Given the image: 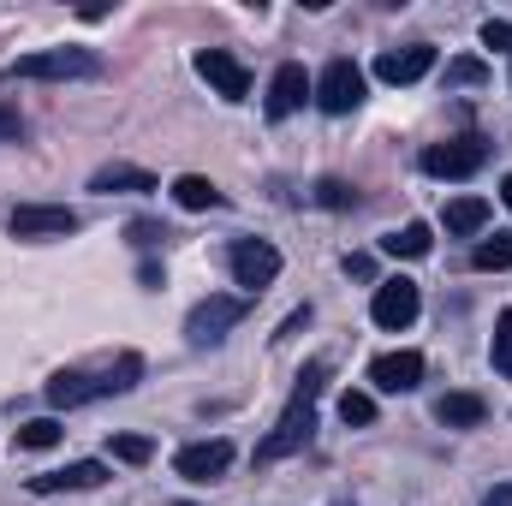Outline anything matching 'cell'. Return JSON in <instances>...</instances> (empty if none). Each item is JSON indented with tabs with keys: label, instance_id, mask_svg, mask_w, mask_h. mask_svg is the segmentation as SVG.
Here are the masks:
<instances>
[{
	"label": "cell",
	"instance_id": "15",
	"mask_svg": "<svg viewBox=\"0 0 512 506\" xmlns=\"http://www.w3.org/2000/svg\"><path fill=\"white\" fill-rule=\"evenodd\" d=\"M102 483H108V465H102V459H78V465H66V471L30 477V489H36V495H66V489H102Z\"/></svg>",
	"mask_w": 512,
	"mask_h": 506
},
{
	"label": "cell",
	"instance_id": "21",
	"mask_svg": "<svg viewBox=\"0 0 512 506\" xmlns=\"http://www.w3.org/2000/svg\"><path fill=\"white\" fill-rule=\"evenodd\" d=\"M66 441V429L54 423V417H30V423H18V447L24 453H48V447H60Z\"/></svg>",
	"mask_w": 512,
	"mask_h": 506
},
{
	"label": "cell",
	"instance_id": "14",
	"mask_svg": "<svg viewBox=\"0 0 512 506\" xmlns=\"http://www.w3.org/2000/svg\"><path fill=\"white\" fill-rule=\"evenodd\" d=\"M370 381H376L382 393H411V387L423 381V352H382V358L370 364Z\"/></svg>",
	"mask_w": 512,
	"mask_h": 506
},
{
	"label": "cell",
	"instance_id": "5",
	"mask_svg": "<svg viewBox=\"0 0 512 506\" xmlns=\"http://www.w3.org/2000/svg\"><path fill=\"white\" fill-rule=\"evenodd\" d=\"M364 102V72L352 60H328L322 78H316V108L322 114H352Z\"/></svg>",
	"mask_w": 512,
	"mask_h": 506
},
{
	"label": "cell",
	"instance_id": "16",
	"mask_svg": "<svg viewBox=\"0 0 512 506\" xmlns=\"http://www.w3.org/2000/svg\"><path fill=\"white\" fill-rule=\"evenodd\" d=\"M483 417H489V405L477 393H441L435 399V423H447V429H477Z\"/></svg>",
	"mask_w": 512,
	"mask_h": 506
},
{
	"label": "cell",
	"instance_id": "1",
	"mask_svg": "<svg viewBox=\"0 0 512 506\" xmlns=\"http://www.w3.org/2000/svg\"><path fill=\"white\" fill-rule=\"evenodd\" d=\"M322 387H328V358H316V364H304V376L292 387V399H286V411H280V423L256 441V465H274V459H292L304 441H310V429H316V399H322Z\"/></svg>",
	"mask_w": 512,
	"mask_h": 506
},
{
	"label": "cell",
	"instance_id": "19",
	"mask_svg": "<svg viewBox=\"0 0 512 506\" xmlns=\"http://www.w3.org/2000/svg\"><path fill=\"white\" fill-rule=\"evenodd\" d=\"M382 251H387V256H405V262H417V256L435 251V233H429L423 221H405L399 233H387V239H382Z\"/></svg>",
	"mask_w": 512,
	"mask_h": 506
},
{
	"label": "cell",
	"instance_id": "4",
	"mask_svg": "<svg viewBox=\"0 0 512 506\" xmlns=\"http://www.w3.org/2000/svg\"><path fill=\"white\" fill-rule=\"evenodd\" d=\"M483 161H489V143H483L477 131H465V137H447V143H429V149H423V173H429V179H471Z\"/></svg>",
	"mask_w": 512,
	"mask_h": 506
},
{
	"label": "cell",
	"instance_id": "30",
	"mask_svg": "<svg viewBox=\"0 0 512 506\" xmlns=\"http://www.w3.org/2000/svg\"><path fill=\"white\" fill-rule=\"evenodd\" d=\"M18 131H24V120H18V108H12V102H0V143H12Z\"/></svg>",
	"mask_w": 512,
	"mask_h": 506
},
{
	"label": "cell",
	"instance_id": "27",
	"mask_svg": "<svg viewBox=\"0 0 512 506\" xmlns=\"http://www.w3.org/2000/svg\"><path fill=\"white\" fill-rule=\"evenodd\" d=\"M340 417L364 429V423H376V399H370V393H346V399H340Z\"/></svg>",
	"mask_w": 512,
	"mask_h": 506
},
{
	"label": "cell",
	"instance_id": "13",
	"mask_svg": "<svg viewBox=\"0 0 512 506\" xmlns=\"http://www.w3.org/2000/svg\"><path fill=\"white\" fill-rule=\"evenodd\" d=\"M310 96H316L310 72H304V66H280V72H274V84H268V120H286V114H298Z\"/></svg>",
	"mask_w": 512,
	"mask_h": 506
},
{
	"label": "cell",
	"instance_id": "29",
	"mask_svg": "<svg viewBox=\"0 0 512 506\" xmlns=\"http://www.w3.org/2000/svg\"><path fill=\"white\" fill-rule=\"evenodd\" d=\"M167 239V227H155V221H131V245H161Z\"/></svg>",
	"mask_w": 512,
	"mask_h": 506
},
{
	"label": "cell",
	"instance_id": "17",
	"mask_svg": "<svg viewBox=\"0 0 512 506\" xmlns=\"http://www.w3.org/2000/svg\"><path fill=\"white\" fill-rule=\"evenodd\" d=\"M173 203L197 215V209H221L227 197H221V191H215V185H209L203 173H179V179H173Z\"/></svg>",
	"mask_w": 512,
	"mask_h": 506
},
{
	"label": "cell",
	"instance_id": "25",
	"mask_svg": "<svg viewBox=\"0 0 512 506\" xmlns=\"http://www.w3.org/2000/svg\"><path fill=\"white\" fill-rule=\"evenodd\" d=\"M447 84L477 90V84H489V66H483V60H453V66H447Z\"/></svg>",
	"mask_w": 512,
	"mask_h": 506
},
{
	"label": "cell",
	"instance_id": "12",
	"mask_svg": "<svg viewBox=\"0 0 512 506\" xmlns=\"http://www.w3.org/2000/svg\"><path fill=\"white\" fill-rule=\"evenodd\" d=\"M429 66H435V48L411 42V48H387L382 60H376V78L382 84H417V78H429Z\"/></svg>",
	"mask_w": 512,
	"mask_h": 506
},
{
	"label": "cell",
	"instance_id": "8",
	"mask_svg": "<svg viewBox=\"0 0 512 506\" xmlns=\"http://www.w3.org/2000/svg\"><path fill=\"white\" fill-rule=\"evenodd\" d=\"M197 78H203L215 96H227V102H245V96H251V72H245V60H233L227 48H203V54H197Z\"/></svg>",
	"mask_w": 512,
	"mask_h": 506
},
{
	"label": "cell",
	"instance_id": "20",
	"mask_svg": "<svg viewBox=\"0 0 512 506\" xmlns=\"http://www.w3.org/2000/svg\"><path fill=\"white\" fill-rule=\"evenodd\" d=\"M90 191H155V173H143V167H126V161H114V167H96Z\"/></svg>",
	"mask_w": 512,
	"mask_h": 506
},
{
	"label": "cell",
	"instance_id": "24",
	"mask_svg": "<svg viewBox=\"0 0 512 506\" xmlns=\"http://www.w3.org/2000/svg\"><path fill=\"white\" fill-rule=\"evenodd\" d=\"M114 459H120V465H149V459H155V441H143V435H114Z\"/></svg>",
	"mask_w": 512,
	"mask_h": 506
},
{
	"label": "cell",
	"instance_id": "32",
	"mask_svg": "<svg viewBox=\"0 0 512 506\" xmlns=\"http://www.w3.org/2000/svg\"><path fill=\"white\" fill-rule=\"evenodd\" d=\"M483 506H512V483H501V489H489V495H483Z\"/></svg>",
	"mask_w": 512,
	"mask_h": 506
},
{
	"label": "cell",
	"instance_id": "7",
	"mask_svg": "<svg viewBox=\"0 0 512 506\" xmlns=\"http://www.w3.org/2000/svg\"><path fill=\"white\" fill-rule=\"evenodd\" d=\"M6 227H12V239H72L78 215L60 209V203H24V209H12Z\"/></svg>",
	"mask_w": 512,
	"mask_h": 506
},
{
	"label": "cell",
	"instance_id": "23",
	"mask_svg": "<svg viewBox=\"0 0 512 506\" xmlns=\"http://www.w3.org/2000/svg\"><path fill=\"white\" fill-rule=\"evenodd\" d=\"M489 358H495V376L512 381V310H501V322H495V346H489Z\"/></svg>",
	"mask_w": 512,
	"mask_h": 506
},
{
	"label": "cell",
	"instance_id": "33",
	"mask_svg": "<svg viewBox=\"0 0 512 506\" xmlns=\"http://www.w3.org/2000/svg\"><path fill=\"white\" fill-rule=\"evenodd\" d=\"M501 203H507V209H512V173H507V185H501Z\"/></svg>",
	"mask_w": 512,
	"mask_h": 506
},
{
	"label": "cell",
	"instance_id": "28",
	"mask_svg": "<svg viewBox=\"0 0 512 506\" xmlns=\"http://www.w3.org/2000/svg\"><path fill=\"white\" fill-rule=\"evenodd\" d=\"M483 42H489V48H507V54H512V24H507V18H489V24H483Z\"/></svg>",
	"mask_w": 512,
	"mask_h": 506
},
{
	"label": "cell",
	"instance_id": "9",
	"mask_svg": "<svg viewBox=\"0 0 512 506\" xmlns=\"http://www.w3.org/2000/svg\"><path fill=\"white\" fill-rule=\"evenodd\" d=\"M227 262H233V280H239V286H251V292H262V286H274V280H280V251H274L268 239H239Z\"/></svg>",
	"mask_w": 512,
	"mask_h": 506
},
{
	"label": "cell",
	"instance_id": "6",
	"mask_svg": "<svg viewBox=\"0 0 512 506\" xmlns=\"http://www.w3.org/2000/svg\"><path fill=\"white\" fill-rule=\"evenodd\" d=\"M245 310H251L245 298H221V292H215V298H203V304L185 316V334H191V346H215L227 328H239V322H245Z\"/></svg>",
	"mask_w": 512,
	"mask_h": 506
},
{
	"label": "cell",
	"instance_id": "22",
	"mask_svg": "<svg viewBox=\"0 0 512 506\" xmlns=\"http://www.w3.org/2000/svg\"><path fill=\"white\" fill-rule=\"evenodd\" d=\"M471 268H483V274H495V268H512V233H495V239H483V245L471 251Z\"/></svg>",
	"mask_w": 512,
	"mask_h": 506
},
{
	"label": "cell",
	"instance_id": "31",
	"mask_svg": "<svg viewBox=\"0 0 512 506\" xmlns=\"http://www.w3.org/2000/svg\"><path fill=\"white\" fill-rule=\"evenodd\" d=\"M346 274H352V280H370V274H376V262H370V256H346Z\"/></svg>",
	"mask_w": 512,
	"mask_h": 506
},
{
	"label": "cell",
	"instance_id": "2",
	"mask_svg": "<svg viewBox=\"0 0 512 506\" xmlns=\"http://www.w3.org/2000/svg\"><path fill=\"white\" fill-rule=\"evenodd\" d=\"M137 381H143V358H137V352H120V358H108V364H96V370H60V376L48 381V405H54V411H72V405L126 393Z\"/></svg>",
	"mask_w": 512,
	"mask_h": 506
},
{
	"label": "cell",
	"instance_id": "3",
	"mask_svg": "<svg viewBox=\"0 0 512 506\" xmlns=\"http://www.w3.org/2000/svg\"><path fill=\"white\" fill-rule=\"evenodd\" d=\"M12 78H102V54L90 48H42L12 60Z\"/></svg>",
	"mask_w": 512,
	"mask_h": 506
},
{
	"label": "cell",
	"instance_id": "26",
	"mask_svg": "<svg viewBox=\"0 0 512 506\" xmlns=\"http://www.w3.org/2000/svg\"><path fill=\"white\" fill-rule=\"evenodd\" d=\"M316 203H322V209H358V191L340 185V179H322V185H316Z\"/></svg>",
	"mask_w": 512,
	"mask_h": 506
},
{
	"label": "cell",
	"instance_id": "18",
	"mask_svg": "<svg viewBox=\"0 0 512 506\" xmlns=\"http://www.w3.org/2000/svg\"><path fill=\"white\" fill-rule=\"evenodd\" d=\"M489 227V203L483 197H453L447 203V233L453 239H471V233H483Z\"/></svg>",
	"mask_w": 512,
	"mask_h": 506
},
{
	"label": "cell",
	"instance_id": "11",
	"mask_svg": "<svg viewBox=\"0 0 512 506\" xmlns=\"http://www.w3.org/2000/svg\"><path fill=\"white\" fill-rule=\"evenodd\" d=\"M417 310H423V298H417V286H411V280H399V274H393V280L376 286V304H370L376 328H393V334H399V328H411V322H417Z\"/></svg>",
	"mask_w": 512,
	"mask_h": 506
},
{
	"label": "cell",
	"instance_id": "10",
	"mask_svg": "<svg viewBox=\"0 0 512 506\" xmlns=\"http://www.w3.org/2000/svg\"><path fill=\"white\" fill-rule=\"evenodd\" d=\"M227 465H233V441H191L173 453V471L185 483H215V477H227Z\"/></svg>",
	"mask_w": 512,
	"mask_h": 506
}]
</instances>
